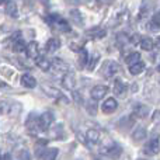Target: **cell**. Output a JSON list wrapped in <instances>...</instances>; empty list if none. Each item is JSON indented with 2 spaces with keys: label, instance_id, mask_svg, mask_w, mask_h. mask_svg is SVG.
Wrapping results in <instances>:
<instances>
[{
  "label": "cell",
  "instance_id": "cell-10",
  "mask_svg": "<svg viewBox=\"0 0 160 160\" xmlns=\"http://www.w3.org/2000/svg\"><path fill=\"white\" fill-rule=\"evenodd\" d=\"M25 53L30 59H37L39 56V47L37 42H30L28 45H25Z\"/></svg>",
  "mask_w": 160,
  "mask_h": 160
},
{
  "label": "cell",
  "instance_id": "cell-7",
  "mask_svg": "<svg viewBox=\"0 0 160 160\" xmlns=\"http://www.w3.org/2000/svg\"><path fill=\"white\" fill-rule=\"evenodd\" d=\"M42 88H44V91L49 97H52V98H55V100H59V101H63L68 104V98L61 93V90H58V88H55V87H51V86H42Z\"/></svg>",
  "mask_w": 160,
  "mask_h": 160
},
{
  "label": "cell",
  "instance_id": "cell-18",
  "mask_svg": "<svg viewBox=\"0 0 160 160\" xmlns=\"http://www.w3.org/2000/svg\"><path fill=\"white\" fill-rule=\"evenodd\" d=\"M127 84H125L122 80L117 79L115 83H114V93L117 94V96H124L125 93H127Z\"/></svg>",
  "mask_w": 160,
  "mask_h": 160
},
{
  "label": "cell",
  "instance_id": "cell-11",
  "mask_svg": "<svg viewBox=\"0 0 160 160\" xmlns=\"http://www.w3.org/2000/svg\"><path fill=\"white\" fill-rule=\"evenodd\" d=\"M27 129H28V132L30 133H38L39 131V122H38V118H35L34 115H31L30 118L27 119Z\"/></svg>",
  "mask_w": 160,
  "mask_h": 160
},
{
  "label": "cell",
  "instance_id": "cell-20",
  "mask_svg": "<svg viewBox=\"0 0 160 160\" xmlns=\"http://www.w3.org/2000/svg\"><path fill=\"white\" fill-rule=\"evenodd\" d=\"M145 70V63L142 61H138L136 63H133V65H129V72H131V75H141L142 72Z\"/></svg>",
  "mask_w": 160,
  "mask_h": 160
},
{
  "label": "cell",
  "instance_id": "cell-21",
  "mask_svg": "<svg viewBox=\"0 0 160 160\" xmlns=\"http://www.w3.org/2000/svg\"><path fill=\"white\" fill-rule=\"evenodd\" d=\"M146 135H148L146 129H145V128H142V127H139V128H136V129H135L132 138H133V141H135V142H141V141H143V139H146Z\"/></svg>",
  "mask_w": 160,
  "mask_h": 160
},
{
  "label": "cell",
  "instance_id": "cell-19",
  "mask_svg": "<svg viewBox=\"0 0 160 160\" xmlns=\"http://www.w3.org/2000/svg\"><path fill=\"white\" fill-rule=\"evenodd\" d=\"M86 138H87L91 143H97V142L101 141V133L97 129H88L87 132H86Z\"/></svg>",
  "mask_w": 160,
  "mask_h": 160
},
{
  "label": "cell",
  "instance_id": "cell-8",
  "mask_svg": "<svg viewBox=\"0 0 160 160\" xmlns=\"http://www.w3.org/2000/svg\"><path fill=\"white\" fill-rule=\"evenodd\" d=\"M117 108H118V102H117V100L112 98V97H108L104 101V104L101 105V110L104 114H112Z\"/></svg>",
  "mask_w": 160,
  "mask_h": 160
},
{
  "label": "cell",
  "instance_id": "cell-9",
  "mask_svg": "<svg viewBox=\"0 0 160 160\" xmlns=\"http://www.w3.org/2000/svg\"><path fill=\"white\" fill-rule=\"evenodd\" d=\"M62 83H63L65 88H68V90H73L75 86H76V76L73 75L72 72L68 70V72L63 75V78H62Z\"/></svg>",
  "mask_w": 160,
  "mask_h": 160
},
{
  "label": "cell",
  "instance_id": "cell-31",
  "mask_svg": "<svg viewBox=\"0 0 160 160\" xmlns=\"http://www.w3.org/2000/svg\"><path fill=\"white\" fill-rule=\"evenodd\" d=\"M7 2H10V0H0V6H3V4H6Z\"/></svg>",
  "mask_w": 160,
  "mask_h": 160
},
{
  "label": "cell",
  "instance_id": "cell-13",
  "mask_svg": "<svg viewBox=\"0 0 160 160\" xmlns=\"http://www.w3.org/2000/svg\"><path fill=\"white\" fill-rule=\"evenodd\" d=\"M59 48H61V41H59L58 38H49L47 42V45H45V49H47L48 53L56 52Z\"/></svg>",
  "mask_w": 160,
  "mask_h": 160
},
{
  "label": "cell",
  "instance_id": "cell-29",
  "mask_svg": "<svg viewBox=\"0 0 160 160\" xmlns=\"http://www.w3.org/2000/svg\"><path fill=\"white\" fill-rule=\"evenodd\" d=\"M139 38H141V37H139L138 34H133L132 37H129V42L131 44H139V41H141Z\"/></svg>",
  "mask_w": 160,
  "mask_h": 160
},
{
  "label": "cell",
  "instance_id": "cell-14",
  "mask_svg": "<svg viewBox=\"0 0 160 160\" xmlns=\"http://www.w3.org/2000/svg\"><path fill=\"white\" fill-rule=\"evenodd\" d=\"M133 117H136V118H145V117H148V114H149V108L146 107V105H135V108H133L132 111Z\"/></svg>",
  "mask_w": 160,
  "mask_h": 160
},
{
  "label": "cell",
  "instance_id": "cell-2",
  "mask_svg": "<svg viewBox=\"0 0 160 160\" xmlns=\"http://www.w3.org/2000/svg\"><path fill=\"white\" fill-rule=\"evenodd\" d=\"M119 70H121V68H119V65L115 61H107L101 68V73L104 78H112Z\"/></svg>",
  "mask_w": 160,
  "mask_h": 160
},
{
  "label": "cell",
  "instance_id": "cell-3",
  "mask_svg": "<svg viewBox=\"0 0 160 160\" xmlns=\"http://www.w3.org/2000/svg\"><path fill=\"white\" fill-rule=\"evenodd\" d=\"M143 152L146 153V155H149V156L158 155V153L160 152V142H159L158 136H153V138H150L149 141L145 143Z\"/></svg>",
  "mask_w": 160,
  "mask_h": 160
},
{
  "label": "cell",
  "instance_id": "cell-5",
  "mask_svg": "<svg viewBox=\"0 0 160 160\" xmlns=\"http://www.w3.org/2000/svg\"><path fill=\"white\" fill-rule=\"evenodd\" d=\"M107 93H108V87H107V86L97 84V86H94V87L91 88L90 96H91V98H93L94 101H98V100L104 98Z\"/></svg>",
  "mask_w": 160,
  "mask_h": 160
},
{
  "label": "cell",
  "instance_id": "cell-32",
  "mask_svg": "<svg viewBox=\"0 0 160 160\" xmlns=\"http://www.w3.org/2000/svg\"><path fill=\"white\" fill-rule=\"evenodd\" d=\"M158 72L160 73V65H159V66H158Z\"/></svg>",
  "mask_w": 160,
  "mask_h": 160
},
{
  "label": "cell",
  "instance_id": "cell-4",
  "mask_svg": "<svg viewBox=\"0 0 160 160\" xmlns=\"http://www.w3.org/2000/svg\"><path fill=\"white\" fill-rule=\"evenodd\" d=\"M68 70H69V66H68V63H65L63 61H61V59H58V58L51 61L49 72H53L55 75H65Z\"/></svg>",
  "mask_w": 160,
  "mask_h": 160
},
{
  "label": "cell",
  "instance_id": "cell-1",
  "mask_svg": "<svg viewBox=\"0 0 160 160\" xmlns=\"http://www.w3.org/2000/svg\"><path fill=\"white\" fill-rule=\"evenodd\" d=\"M47 21L53 30L61 31V32H69L70 31V25L63 17H61L59 14H49L47 17Z\"/></svg>",
  "mask_w": 160,
  "mask_h": 160
},
{
  "label": "cell",
  "instance_id": "cell-6",
  "mask_svg": "<svg viewBox=\"0 0 160 160\" xmlns=\"http://www.w3.org/2000/svg\"><path fill=\"white\" fill-rule=\"evenodd\" d=\"M38 122H39V129L48 131V128H49L53 122V114L52 112H44L42 115L38 117Z\"/></svg>",
  "mask_w": 160,
  "mask_h": 160
},
{
  "label": "cell",
  "instance_id": "cell-15",
  "mask_svg": "<svg viewBox=\"0 0 160 160\" xmlns=\"http://www.w3.org/2000/svg\"><path fill=\"white\" fill-rule=\"evenodd\" d=\"M6 14L10 16L11 18H17L18 17V8H17V4L14 2H7L6 3Z\"/></svg>",
  "mask_w": 160,
  "mask_h": 160
},
{
  "label": "cell",
  "instance_id": "cell-26",
  "mask_svg": "<svg viewBox=\"0 0 160 160\" xmlns=\"http://www.w3.org/2000/svg\"><path fill=\"white\" fill-rule=\"evenodd\" d=\"M138 61H141V53H138V52H132L131 55H128L127 58H125V62L128 63V66L136 63Z\"/></svg>",
  "mask_w": 160,
  "mask_h": 160
},
{
  "label": "cell",
  "instance_id": "cell-16",
  "mask_svg": "<svg viewBox=\"0 0 160 160\" xmlns=\"http://www.w3.org/2000/svg\"><path fill=\"white\" fill-rule=\"evenodd\" d=\"M21 84L24 86V87H27V88H34L37 86V80H35L34 76L25 73V75L21 76Z\"/></svg>",
  "mask_w": 160,
  "mask_h": 160
},
{
  "label": "cell",
  "instance_id": "cell-23",
  "mask_svg": "<svg viewBox=\"0 0 160 160\" xmlns=\"http://www.w3.org/2000/svg\"><path fill=\"white\" fill-rule=\"evenodd\" d=\"M87 35L90 37V38H104L105 37V30H102V28H93V30H88L87 31Z\"/></svg>",
  "mask_w": 160,
  "mask_h": 160
},
{
  "label": "cell",
  "instance_id": "cell-30",
  "mask_svg": "<svg viewBox=\"0 0 160 160\" xmlns=\"http://www.w3.org/2000/svg\"><path fill=\"white\" fill-rule=\"evenodd\" d=\"M155 47L160 48V37H158V39H156V42H155Z\"/></svg>",
  "mask_w": 160,
  "mask_h": 160
},
{
  "label": "cell",
  "instance_id": "cell-12",
  "mask_svg": "<svg viewBox=\"0 0 160 160\" xmlns=\"http://www.w3.org/2000/svg\"><path fill=\"white\" fill-rule=\"evenodd\" d=\"M39 159H44V160H52L58 156V149L52 148V149H41V153H38Z\"/></svg>",
  "mask_w": 160,
  "mask_h": 160
},
{
  "label": "cell",
  "instance_id": "cell-28",
  "mask_svg": "<svg viewBox=\"0 0 160 160\" xmlns=\"http://www.w3.org/2000/svg\"><path fill=\"white\" fill-rule=\"evenodd\" d=\"M117 38H118V42H119V44H121V45L128 44V42H129V37H128L127 34H124V32L118 34V35H117Z\"/></svg>",
  "mask_w": 160,
  "mask_h": 160
},
{
  "label": "cell",
  "instance_id": "cell-22",
  "mask_svg": "<svg viewBox=\"0 0 160 160\" xmlns=\"http://www.w3.org/2000/svg\"><path fill=\"white\" fill-rule=\"evenodd\" d=\"M139 45H141V48L143 51H153V48H155V42H153V39L150 38H143L139 41Z\"/></svg>",
  "mask_w": 160,
  "mask_h": 160
},
{
  "label": "cell",
  "instance_id": "cell-25",
  "mask_svg": "<svg viewBox=\"0 0 160 160\" xmlns=\"http://www.w3.org/2000/svg\"><path fill=\"white\" fill-rule=\"evenodd\" d=\"M13 49L16 51V52H22V51H25V42L22 41L21 38L14 39V42H13Z\"/></svg>",
  "mask_w": 160,
  "mask_h": 160
},
{
  "label": "cell",
  "instance_id": "cell-33",
  "mask_svg": "<svg viewBox=\"0 0 160 160\" xmlns=\"http://www.w3.org/2000/svg\"><path fill=\"white\" fill-rule=\"evenodd\" d=\"M0 159H2V153H0Z\"/></svg>",
  "mask_w": 160,
  "mask_h": 160
},
{
  "label": "cell",
  "instance_id": "cell-17",
  "mask_svg": "<svg viewBox=\"0 0 160 160\" xmlns=\"http://www.w3.org/2000/svg\"><path fill=\"white\" fill-rule=\"evenodd\" d=\"M35 62H37V66H38L41 70H44V72H49L51 61H49L48 58H45V56H41V55H39L38 58L35 59Z\"/></svg>",
  "mask_w": 160,
  "mask_h": 160
},
{
  "label": "cell",
  "instance_id": "cell-24",
  "mask_svg": "<svg viewBox=\"0 0 160 160\" xmlns=\"http://www.w3.org/2000/svg\"><path fill=\"white\" fill-rule=\"evenodd\" d=\"M88 62V53L86 49H83V48H80L79 49V63L80 66H86Z\"/></svg>",
  "mask_w": 160,
  "mask_h": 160
},
{
  "label": "cell",
  "instance_id": "cell-27",
  "mask_svg": "<svg viewBox=\"0 0 160 160\" xmlns=\"http://www.w3.org/2000/svg\"><path fill=\"white\" fill-rule=\"evenodd\" d=\"M100 59V55L98 53H94L93 56H91V59H90V62H87V69L88 70H93L94 69V66H96V63H97V61Z\"/></svg>",
  "mask_w": 160,
  "mask_h": 160
}]
</instances>
